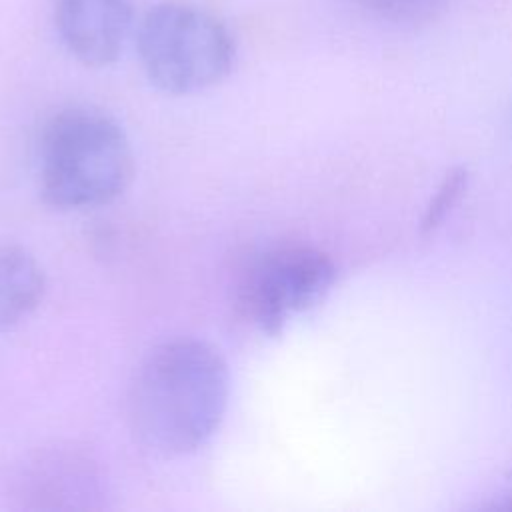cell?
Masks as SVG:
<instances>
[{
    "mask_svg": "<svg viewBox=\"0 0 512 512\" xmlns=\"http://www.w3.org/2000/svg\"><path fill=\"white\" fill-rule=\"evenodd\" d=\"M134 0H56V28L66 50L84 66L112 64L124 46Z\"/></svg>",
    "mask_w": 512,
    "mask_h": 512,
    "instance_id": "5b68a950",
    "label": "cell"
},
{
    "mask_svg": "<svg viewBox=\"0 0 512 512\" xmlns=\"http://www.w3.org/2000/svg\"><path fill=\"white\" fill-rule=\"evenodd\" d=\"M464 184H466V170L464 168H454L452 172H448V176L444 178L442 186L438 188L434 200L430 202V206L424 214V220H422V230L424 232L434 230L440 224L446 210H450V206L456 202Z\"/></svg>",
    "mask_w": 512,
    "mask_h": 512,
    "instance_id": "ba28073f",
    "label": "cell"
},
{
    "mask_svg": "<svg viewBox=\"0 0 512 512\" xmlns=\"http://www.w3.org/2000/svg\"><path fill=\"white\" fill-rule=\"evenodd\" d=\"M148 80L166 94H194L222 82L234 64V40L210 10L190 2L152 6L136 36Z\"/></svg>",
    "mask_w": 512,
    "mask_h": 512,
    "instance_id": "3957f363",
    "label": "cell"
},
{
    "mask_svg": "<svg viewBox=\"0 0 512 512\" xmlns=\"http://www.w3.org/2000/svg\"><path fill=\"white\" fill-rule=\"evenodd\" d=\"M358 2L394 20H424V18H430L442 6V0H358Z\"/></svg>",
    "mask_w": 512,
    "mask_h": 512,
    "instance_id": "9c48e42d",
    "label": "cell"
},
{
    "mask_svg": "<svg viewBox=\"0 0 512 512\" xmlns=\"http://www.w3.org/2000/svg\"><path fill=\"white\" fill-rule=\"evenodd\" d=\"M336 278L332 260L310 246H282L252 262L240 284L244 316L264 334H278L286 322L314 306Z\"/></svg>",
    "mask_w": 512,
    "mask_h": 512,
    "instance_id": "277c9868",
    "label": "cell"
},
{
    "mask_svg": "<svg viewBox=\"0 0 512 512\" xmlns=\"http://www.w3.org/2000/svg\"><path fill=\"white\" fill-rule=\"evenodd\" d=\"M46 280L42 266L24 248L0 244V328L30 316L42 302Z\"/></svg>",
    "mask_w": 512,
    "mask_h": 512,
    "instance_id": "8992f818",
    "label": "cell"
},
{
    "mask_svg": "<svg viewBox=\"0 0 512 512\" xmlns=\"http://www.w3.org/2000/svg\"><path fill=\"white\" fill-rule=\"evenodd\" d=\"M134 156L122 126L88 106L56 112L38 142V184L56 208H96L116 200L130 184Z\"/></svg>",
    "mask_w": 512,
    "mask_h": 512,
    "instance_id": "7a4b0ae2",
    "label": "cell"
},
{
    "mask_svg": "<svg viewBox=\"0 0 512 512\" xmlns=\"http://www.w3.org/2000/svg\"><path fill=\"white\" fill-rule=\"evenodd\" d=\"M228 392V366L212 344L198 338L164 342L136 372L130 392L134 432L164 456L196 452L218 430Z\"/></svg>",
    "mask_w": 512,
    "mask_h": 512,
    "instance_id": "6da1fadb",
    "label": "cell"
},
{
    "mask_svg": "<svg viewBox=\"0 0 512 512\" xmlns=\"http://www.w3.org/2000/svg\"><path fill=\"white\" fill-rule=\"evenodd\" d=\"M86 464V460H78V456L70 454H56L46 462H34L30 476L32 498H68L90 494L94 490V480Z\"/></svg>",
    "mask_w": 512,
    "mask_h": 512,
    "instance_id": "52a82bcc",
    "label": "cell"
}]
</instances>
